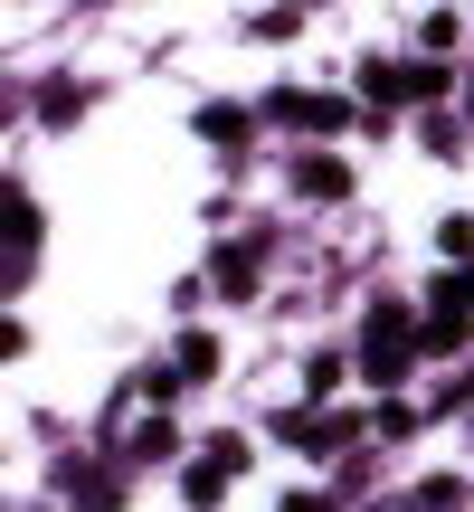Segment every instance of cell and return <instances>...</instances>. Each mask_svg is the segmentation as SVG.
<instances>
[{"label": "cell", "instance_id": "6da1fadb", "mask_svg": "<svg viewBox=\"0 0 474 512\" xmlns=\"http://www.w3.org/2000/svg\"><path fill=\"white\" fill-rule=\"evenodd\" d=\"M361 361H370V389H399L408 380V313L399 304H370V351H361Z\"/></svg>", "mask_w": 474, "mask_h": 512}, {"label": "cell", "instance_id": "7a4b0ae2", "mask_svg": "<svg viewBox=\"0 0 474 512\" xmlns=\"http://www.w3.org/2000/svg\"><path fill=\"white\" fill-rule=\"evenodd\" d=\"M370 105H418V95H446V67H361Z\"/></svg>", "mask_w": 474, "mask_h": 512}, {"label": "cell", "instance_id": "3957f363", "mask_svg": "<svg viewBox=\"0 0 474 512\" xmlns=\"http://www.w3.org/2000/svg\"><path fill=\"white\" fill-rule=\"evenodd\" d=\"M237 465H247V446L219 437V456H200V465H190V503H219L228 484H237Z\"/></svg>", "mask_w": 474, "mask_h": 512}, {"label": "cell", "instance_id": "277c9868", "mask_svg": "<svg viewBox=\"0 0 474 512\" xmlns=\"http://www.w3.org/2000/svg\"><path fill=\"white\" fill-rule=\"evenodd\" d=\"M275 114H285V124H304V133H342V124H351L332 95H275Z\"/></svg>", "mask_w": 474, "mask_h": 512}, {"label": "cell", "instance_id": "5b68a950", "mask_svg": "<svg viewBox=\"0 0 474 512\" xmlns=\"http://www.w3.org/2000/svg\"><path fill=\"white\" fill-rule=\"evenodd\" d=\"M294 190H304V200H342V190H351V171L332 162V152H304V162H294Z\"/></svg>", "mask_w": 474, "mask_h": 512}, {"label": "cell", "instance_id": "8992f818", "mask_svg": "<svg viewBox=\"0 0 474 512\" xmlns=\"http://www.w3.org/2000/svg\"><path fill=\"white\" fill-rule=\"evenodd\" d=\"M465 332H474V313H465V304H437V313H427V351H456Z\"/></svg>", "mask_w": 474, "mask_h": 512}, {"label": "cell", "instance_id": "52a82bcc", "mask_svg": "<svg viewBox=\"0 0 474 512\" xmlns=\"http://www.w3.org/2000/svg\"><path fill=\"white\" fill-rule=\"evenodd\" d=\"M304 446H313V456H342V446H351V418H304Z\"/></svg>", "mask_w": 474, "mask_h": 512}, {"label": "cell", "instance_id": "ba28073f", "mask_svg": "<svg viewBox=\"0 0 474 512\" xmlns=\"http://www.w3.org/2000/svg\"><path fill=\"white\" fill-rule=\"evenodd\" d=\"M200 370H219V342H209V332H190V342H181V380H200Z\"/></svg>", "mask_w": 474, "mask_h": 512}, {"label": "cell", "instance_id": "9c48e42d", "mask_svg": "<svg viewBox=\"0 0 474 512\" xmlns=\"http://www.w3.org/2000/svg\"><path fill=\"white\" fill-rule=\"evenodd\" d=\"M456 304H465V313H474V266H465V275H456Z\"/></svg>", "mask_w": 474, "mask_h": 512}, {"label": "cell", "instance_id": "30bf717a", "mask_svg": "<svg viewBox=\"0 0 474 512\" xmlns=\"http://www.w3.org/2000/svg\"><path fill=\"white\" fill-rule=\"evenodd\" d=\"M285 512H323V503H313V494H294V503H285Z\"/></svg>", "mask_w": 474, "mask_h": 512}, {"label": "cell", "instance_id": "8fae6325", "mask_svg": "<svg viewBox=\"0 0 474 512\" xmlns=\"http://www.w3.org/2000/svg\"><path fill=\"white\" fill-rule=\"evenodd\" d=\"M465 105H474V86H465Z\"/></svg>", "mask_w": 474, "mask_h": 512}]
</instances>
